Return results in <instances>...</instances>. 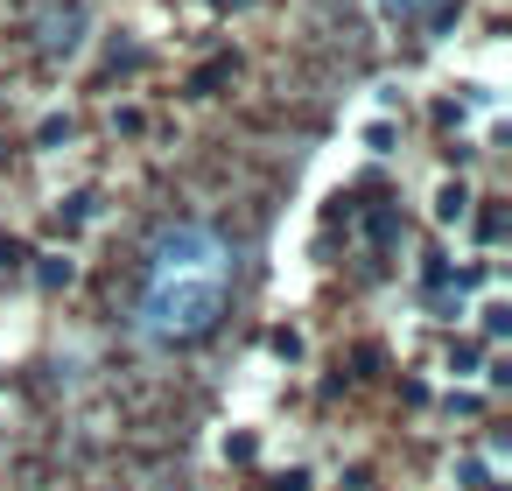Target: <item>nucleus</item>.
I'll return each instance as SVG.
<instances>
[{
  "label": "nucleus",
  "mask_w": 512,
  "mask_h": 491,
  "mask_svg": "<svg viewBox=\"0 0 512 491\" xmlns=\"http://www.w3.org/2000/svg\"><path fill=\"white\" fill-rule=\"evenodd\" d=\"M225 316V281L190 274V281H148L141 295V337L148 344H197Z\"/></svg>",
  "instance_id": "f257e3e1"
},
{
  "label": "nucleus",
  "mask_w": 512,
  "mask_h": 491,
  "mask_svg": "<svg viewBox=\"0 0 512 491\" xmlns=\"http://www.w3.org/2000/svg\"><path fill=\"white\" fill-rule=\"evenodd\" d=\"M148 267H155V281H190V274L225 281L232 253H225V239H218L211 225H169V232L148 246Z\"/></svg>",
  "instance_id": "f03ea898"
},
{
  "label": "nucleus",
  "mask_w": 512,
  "mask_h": 491,
  "mask_svg": "<svg viewBox=\"0 0 512 491\" xmlns=\"http://www.w3.org/2000/svg\"><path fill=\"white\" fill-rule=\"evenodd\" d=\"M85 29H92V15L78 8V0H71V8H43V15H36V57H50V64L78 57Z\"/></svg>",
  "instance_id": "7ed1b4c3"
},
{
  "label": "nucleus",
  "mask_w": 512,
  "mask_h": 491,
  "mask_svg": "<svg viewBox=\"0 0 512 491\" xmlns=\"http://www.w3.org/2000/svg\"><path fill=\"white\" fill-rule=\"evenodd\" d=\"M435 8H442V0H379V15H393V22H421Z\"/></svg>",
  "instance_id": "20e7f679"
}]
</instances>
